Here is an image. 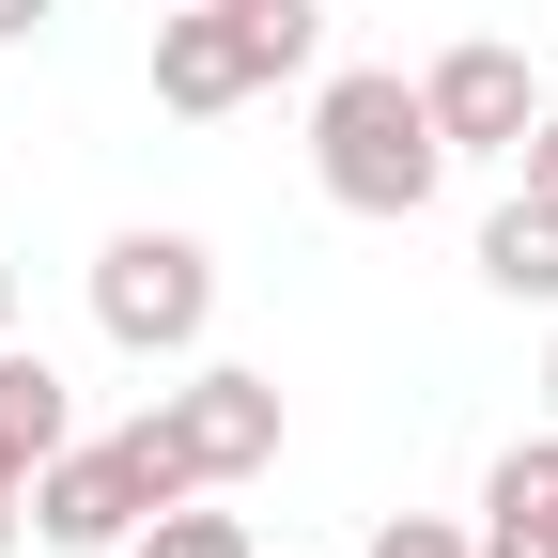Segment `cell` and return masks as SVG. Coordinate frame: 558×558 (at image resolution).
<instances>
[{
  "mask_svg": "<svg viewBox=\"0 0 558 558\" xmlns=\"http://www.w3.org/2000/svg\"><path fill=\"white\" fill-rule=\"evenodd\" d=\"M124 558H264V543H248V512L171 497V512H140V543H124Z\"/></svg>",
  "mask_w": 558,
  "mask_h": 558,
  "instance_id": "obj_10",
  "label": "cell"
},
{
  "mask_svg": "<svg viewBox=\"0 0 558 558\" xmlns=\"http://www.w3.org/2000/svg\"><path fill=\"white\" fill-rule=\"evenodd\" d=\"M311 186L341 202V218H435V186H450V140L435 109H418L403 62H341V78L311 94Z\"/></svg>",
  "mask_w": 558,
  "mask_h": 558,
  "instance_id": "obj_1",
  "label": "cell"
},
{
  "mask_svg": "<svg viewBox=\"0 0 558 558\" xmlns=\"http://www.w3.org/2000/svg\"><path fill=\"white\" fill-rule=\"evenodd\" d=\"M47 450H78V403H62L47 357L0 341V497H16V512H32V465H47Z\"/></svg>",
  "mask_w": 558,
  "mask_h": 558,
  "instance_id": "obj_8",
  "label": "cell"
},
{
  "mask_svg": "<svg viewBox=\"0 0 558 558\" xmlns=\"http://www.w3.org/2000/svg\"><path fill=\"white\" fill-rule=\"evenodd\" d=\"M47 16H62V0H0V47H32V32H47Z\"/></svg>",
  "mask_w": 558,
  "mask_h": 558,
  "instance_id": "obj_13",
  "label": "cell"
},
{
  "mask_svg": "<svg viewBox=\"0 0 558 558\" xmlns=\"http://www.w3.org/2000/svg\"><path fill=\"white\" fill-rule=\"evenodd\" d=\"M373 558H481V527H465V512H388Z\"/></svg>",
  "mask_w": 558,
  "mask_h": 558,
  "instance_id": "obj_11",
  "label": "cell"
},
{
  "mask_svg": "<svg viewBox=\"0 0 558 558\" xmlns=\"http://www.w3.org/2000/svg\"><path fill=\"white\" fill-rule=\"evenodd\" d=\"M418 109H435V140H450V156H512V140L543 124V78H527V47L465 32V47H435V62H418Z\"/></svg>",
  "mask_w": 558,
  "mask_h": 558,
  "instance_id": "obj_6",
  "label": "cell"
},
{
  "mask_svg": "<svg viewBox=\"0 0 558 558\" xmlns=\"http://www.w3.org/2000/svg\"><path fill=\"white\" fill-rule=\"evenodd\" d=\"M124 450H140V481H156V512H171V497H233V481L279 465V373L202 357L186 388H156V403L124 418Z\"/></svg>",
  "mask_w": 558,
  "mask_h": 558,
  "instance_id": "obj_3",
  "label": "cell"
},
{
  "mask_svg": "<svg viewBox=\"0 0 558 558\" xmlns=\"http://www.w3.org/2000/svg\"><path fill=\"white\" fill-rule=\"evenodd\" d=\"M0 341H16V264H0Z\"/></svg>",
  "mask_w": 558,
  "mask_h": 558,
  "instance_id": "obj_14",
  "label": "cell"
},
{
  "mask_svg": "<svg viewBox=\"0 0 558 558\" xmlns=\"http://www.w3.org/2000/svg\"><path fill=\"white\" fill-rule=\"evenodd\" d=\"M94 326L124 341V357H202V326H218V248L202 233H109L94 248Z\"/></svg>",
  "mask_w": 558,
  "mask_h": 558,
  "instance_id": "obj_4",
  "label": "cell"
},
{
  "mask_svg": "<svg viewBox=\"0 0 558 558\" xmlns=\"http://www.w3.org/2000/svg\"><path fill=\"white\" fill-rule=\"evenodd\" d=\"M481 295H512V311H558V202H497L481 218Z\"/></svg>",
  "mask_w": 558,
  "mask_h": 558,
  "instance_id": "obj_9",
  "label": "cell"
},
{
  "mask_svg": "<svg viewBox=\"0 0 558 558\" xmlns=\"http://www.w3.org/2000/svg\"><path fill=\"white\" fill-rule=\"evenodd\" d=\"M16 527H32V512H16V497H0V558H16Z\"/></svg>",
  "mask_w": 558,
  "mask_h": 558,
  "instance_id": "obj_15",
  "label": "cell"
},
{
  "mask_svg": "<svg viewBox=\"0 0 558 558\" xmlns=\"http://www.w3.org/2000/svg\"><path fill=\"white\" fill-rule=\"evenodd\" d=\"M543 418H558V341H543Z\"/></svg>",
  "mask_w": 558,
  "mask_h": 558,
  "instance_id": "obj_16",
  "label": "cell"
},
{
  "mask_svg": "<svg viewBox=\"0 0 558 558\" xmlns=\"http://www.w3.org/2000/svg\"><path fill=\"white\" fill-rule=\"evenodd\" d=\"M311 47H326L311 0H171L156 16V109L171 124H218V109L279 94V78H311Z\"/></svg>",
  "mask_w": 558,
  "mask_h": 558,
  "instance_id": "obj_2",
  "label": "cell"
},
{
  "mask_svg": "<svg viewBox=\"0 0 558 558\" xmlns=\"http://www.w3.org/2000/svg\"><path fill=\"white\" fill-rule=\"evenodd\" d=\"M512 186H527V202H558V109H543V124L512 140Z\"/></svg>",
  "mask_w": 558,
  "mask_h": 558,
  "instance_id": "obj_12",
  "label": "cell"
},
{
  "mask_svg": "<svg viewBox=\"0 0 558 558\" xmlns=\"http://www.w3.org/2000/svg\"><path fill=\"white\" fill-rule=\"evenodd\" d=\"M481 558H558V418L481 465Z\"/></svg>",
  "mask_w": 558,
  "mask_h": 558,
  "instance_id": "obj_7",
  "label": "cell"
},
{
  "mask_svg": "<svg viewBox=\"0 0 558 558\" xmlns=\"http://www.w3.org/2000/svg\"><path fill=\"white\" fill-rule=\"evenodd\" d=\"M140 512H156V481H140L124 435H78V450H47V465H32V543H62V558L140 543Z\"/></svg>",
  "mask_w": 558,
  "mask_h": 558,
  "instance_id": "obj_5",
  "label": "cell"
}]
</instances>
